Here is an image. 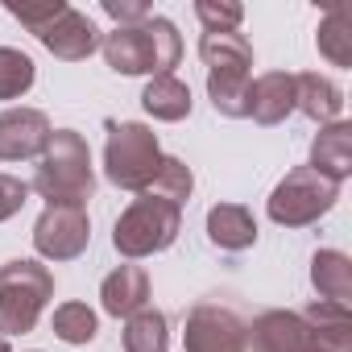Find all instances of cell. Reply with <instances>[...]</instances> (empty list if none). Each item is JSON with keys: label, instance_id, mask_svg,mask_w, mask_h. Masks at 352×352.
I'll return each mask as SVG.
<instances>
[{"label": "cell", "instance_id": "30bf717a", "mask_svg": "<svg viewBox=\"0 0 352 352\" xmlns=\"http://www.w3.org/2000/svg\"><path fill=\"white\" fill-rule=\"evenodd\" d=\"M38 42L54 54V58H67V63H79V58H87V54H96L100 50V42H104V34L96 30V21L87 17V13H79V9H63L42 34H38Z\"/></svg>", "mask_w": 352, "mask_h": 352}, {"label": "cell", "instance_id": "ac0fdd59", "mask_svg": "<svg viewBox=\"0 0 352 352\" xmlns=\"http://www.w3.org/2000/svg\"><path fill=\"white\" fill-rule=\"evenodd\" d=\"M311 282L323 302H336V307L352 302V261L340 249H319L311 257Z\"/></svg>", "mask_w": 352, "mask_h": 352}, {"label": "cell", "instance_id": "484cf974", "mask_svg": "<svg viewBox=\"0 0 352 352\" xmlns=\"http://www.w3.org/2000/svg\"><path fill=\"white\" fill-rule=\"evenodd\" d=\"M195 17L204 21L208 34H232V30L245 21V9H241V5H212V0H199V5H195Z\"/></svg>", "mask_w": 352, "mask_h": 352}, {"label": "cell", "instance_id": "f546056e", "mask_svg": "<svg viewBox=\"0 0 352 352\" xmlns=\"http://www.w3.org/2000/svg\"><path fill=\"white\" fill-rule=\"evenodd\" d=\"M0 352H13V348H9V340H5V336H0Z\"/></svg>", "mask_w": 352, "mask_h": 352}, {"label": "cell", "instance_id": "7402d4cb", "mask_svg": "<svg viewBox=\"0 0 352 352\" xmlns=\"http://www.w3.org/2000/svg\"><path fill=\"white\" fill-rule=\"evenodd\" d=\"M145 191L166 199V204H174V208H183L191 199V191H195V174H191V166L183 157H162V170L153 174V183Z\"/></svg>", "mask_w": 352, "mask_h": 352}, {"label": "cell", "instance_id": "8fae6325", "mask_svg": "<svg viewBox=\"0 0 352 352\" xmlns=\"http://www.w3.org/2000/svg\"><path fill=\"white\" fill-rule=\"evenodd\" d=\"M50 120L46 112L38 108H9L0 112V157L5 162H21V157H34L46 149L50 141Z\"/></svg>", "mask_w": 352, "mask_h": 352}, {"label": "cell", "instance_id": "ba28073f", "mask_svg": "<svg viewBox=\"0 0 352 352\" xmlns=\"http://www.w3.org/2000/svg\"><path fill=\"white\" fill-rule=\"evenodd\" d=\"M183 344L187 352H245V323L236 311L204 298L187 311V327H183Z\"/></svg>", "mask_w": 352, "mask_h": 352}, {"label": "cell", "instance_id": "8992f818", "mask_svg": "<svg viewBox=\"0 0 352 352\" xmlns=\"http://www.w3.org/2000/svg\"><path fill=\"white\" fill-rule=\"evenodd\" d=\"M50 294H54V274L46 265H38V261L0 265V336L34 331Z\"/></svg>", "mask_w": 352, "mask_h": 352}, {"label": "cell", "instance_id": "e0dca14e", "mask_svg": "<svg viewBox=\"0 0 352 352\" xmlns=\"http://www.w3.org/2000/svg\"><path fill=\"white\" fill-rule=\"evenodd\" d=\"M199 54L208 63V75H249L253 71V46L245 34H204Z\"/></svg>", "mask_w": 352, "mask_h": 352}, {"label": "cell", "instance_id": "3957f363", "mask_svg": "<svg viewBox=\"0 0 352 352\" xmlns=\"http://www.w3.org/2000/svg\"><path fill=\"white\" fill-rule=\"evenodd\" d=\"M100 50L116 75H170V67H179V58H183L179 30L166 17H145L141 25H120V30L104 34Z\"/></svg>", "mask_w": 352, "mask_h": 352}, {"label": "cell", "instance_id": "cb8c5ba5", "mask_svg": "<svg viewBox=\"0 0 352 352\" xmlns=\"http://www.w3.org/2000/svg\"><path fill=\"white\" fill-rule=\"evenodd\" d=\"M249 75H208V96L220 116H249Z\"/></svg>", "mask_w": 352, "mask_h": 352}, {"label": "cell", "instance_id": "4fadbf2b", "mask_svg": "<svg viewBox=\"0 0 352 352\" xmlns=\"http://www.w3.org/2000/svg\"><path fill=\"white\" fill-rule=\"evenodd\" d=\"M100 302H104V311L116 315V319L137 315L141 307H149V274H145L141 265H120V270H112V274L104 278V286H100Z\"/></svg>", "mask_w": 352, "mask_h": 352}, {"label": "cell", "instance_id": "d6986e66", "mask_svg": "<svg viewBox=\"0 0 352 352\" xmlns=\"http://www.w3.org/2000/svg\"><path fill=\"white\" fill-rule=\"evenodd\" d=\"M141 104L153 120H183L191 116V87L183 79H174V75H153L141 91Z\"/></svg>", "mask_w": 352, "mask_h": 352}, {"label": "cell", "instance_id": "9c48e42d", "mask_svg": "<svg viewBox=\"0 0 352 352\" xmlns=\"http://www.w3.org/2000/svg\"><path fill=\"white\" fill-rule=\"evenodd\" d=\"M91 224L83 208H46L34 224V249L50 261H71L87 249Z\"/></svg>", "mask_w": 352, "mask_h": 352}, {"label": "cell", "instance_id": "44dd1931", "mask_svg": "<svg viewBox=\"0 0 352 352\" xmlns=\"http://www.w3.org/2000/svg\"><path fill=\"white\" fill-rule=\"evenodd\" d=\"M170 331H166V315L153 307H141L137 315L124 319V352H166Z\"/></svg>", "mask_w": 352, "mask_h": 352}, {"label": "cell", "instance_id": "603a6c76", "mask_svg": "<svg viewBox=\"0 0 352 352\" xmlns=\"http://www.w3.org/2000/svg\"><path fill=\"white\" fill-rule=\"evenodd\" d=\"M54 336L63 340V344H91L96 340V331H100V323H96V311L87 307V302H63L58 311H54Z\"/></svg>", "mask_w": 352, "mask_h": 352}, {"label": "cell", "instance_id": "5b68a950", "mask_svg": "<svg viewBox=\"0 0 352 352\" xmlns=\"http://www.w3.org/2000/svg\"><path fill=\"white\" fill-rule=\"evenodd\" d=\"M179 232H183V208H174V204L141 191L124 208V216L116 220L112 245H116L120 257H149V253L170 249L179 241Z\"/></svg>", "mask_w": 352, "mask_h": 352}, {"label": "cell", "instance_id": "4316f807", "mask_svg": "<svg viewBox=\"0 0 352 352\" xmlns=\"http://www.w3.org/2000/svg\"><path fill=\"white\" fill-rule=\"evenodd\" d=\"M5 9H9V17H17L25 30L42 34V30H46V25H50V21H54L67 5H63V0H46V5H17V0H9Z\"/></svg>", "mask_w": 352, "mask_h": 352}, {"label": "cell", "instance_id": "83f0119b", "mask_svg": "<svg viewBox=\"0 0 352 352\" xmlns=\"http://www.w3.org/2000/svg\"><path fill=\"white\" fill-rule=\"evenodd\" d=\"M30 199V187L21 179H13V174H0V224H5L9 216H17Z\"/></svg>", "mask_w": 352, "mask_h": 352}, {"label": "cell", "instance_id": "277c9868", "mask_svg": "<svg viewBox=\"0 0 352 352\" xmlns=\"http://www.w3.org/2000/svg\"><path fill=\"white\" fill-rule=\"evenodd\" d=\"M162 170V149L157 133L137 124V120H108V141H104V174L120 191H145L153 174Z\"/></svg>", "mask_w": 352, "mask_h": 352}, {"label": "cell", "instance_id": "2e32d148", "mask_svg": "<svg viewBox=\"0 0 352 352\" xmlns=\"http://www.w3.org/2000/svg\"><path fill=\"white\" fill-rule=\"evenodd\" d=\"M294 108L302 116H311L315 124H336L344 112V91L327 79V75H294Z\"/></svg>", "mask_w": 352, "mask_h": 352}, {"label": "cell", "instance_id": "52a82bcc", "mask_svg": "<svg viewBox=\"0 0 352 352\" xmlns=\"http://www.w3.org/2000/svg\"><path fill=\"white\" fill-rule=\"evenodd\" d=\"M336 199H340V183L315 174L311 166H298V170H290L286 179L274 187L270 220L282 224V228H307L319 216H327L336 208Z\"/></svg>", "mask_w": 352, "mask_h": 352}, {"label": "cell", "instance_id": "5bb4252c", "mask_svg": "<svg viewBox=\"0 0 352 352\" xmlns=\"http://www.w3.org/2000/svg\"><path fill=\"white\" fill-rule=\"evenodd\" d=\"M311 170L331 179V183L348 179V170H352V124L336 120V124L319 129V137L311 141Z\"/></svg>", "mask_w": 352, "mask_h": 352}, {"label": "cell", "instance_id": "6da1fadb", "mask_svg": "<svg viewBox=\"0 0 352 352\" xmlns=\"http://www.w3.org/2000/svg\"><path fill=\"white\" fill-rule=\"evenodd\" d=\"M253 352H352V315L336 302H311L307 311H265L245 327Z\"/></svg>", "mask_w": 352, "mask_h": 352}, {"label": "cell", "instance_id": "7a4b0ae2", "mask_svg": "<svg viewBox=\"0 0 352 352\" xmlns=\"http://www.w3.org/2000/svg\"><path fill=\"white\" fill-rule=\"evenodd\" d=\"M34 191L46 199V208H87L96 191V174H91V149L75 129L50 133L34 174Z\"/></svg>", "mask_w": 352, "mask_h": 352}, {"label": "cell", "instance_id": "ffe728a7", "mask_svg": "<svg viewBox=\"0 0 352 352\" xmlns=\"http://www.w3.org/2000/svg\"><path fill=\"white\" fill-rule=\"evenodd\" d=\"M319 54L331 63V67H352V9L348 5H336L323 21H319Z\"/></svg>", "mask_w": 352, "mask_h": 352}, {"label": "cell", "instance_id": "7c38bea8", "mask_svg": "<svg viewBox=\"0 0 352 352\" xmlns=\"http://www.w3.org/2000/svg\"><path fill=\"white\" fill-rule=\"evenodd\" d=\"M294 112V75L265 71L249 83V116L257 124H282Z\"/></svg>", "mask_w": 352, "mask_h": 352}, {"label": "cell", "instance_id": "9a60e30c", "mask_svg": "<svg viewBox=\"0 0 352 352\" xmlns=\"http://www.w3.org/2000/svg\"><path fill=\"white\" fill-rule=\"evenodd\" d=\"M208 241L224 253H245L257 245V220L241 204H216L208 212Z\"/></svg>", "mask_w": 352, "mask_h": 352}, {"label": "cell", "instance_id": "d4e9b609", "mask_svg": "<svg viewBox=\"0 0 352 352\" xmlns=\"http://www.w3.org/2000/svg\"><path fill=\"white\" fill-rule=\"evenodd\" d=\"M38 71H34V58L21 54V50H9L0 46V100H17L34 87Z\"/></svg>", "mask_w": 352, "mask_h": 352}, {"label": "cell", "instance_id": "f1b7e54d", "mask_svg": "<svg viewBox=\"0 0 352 352\" xmlns=\"http://www.w3.org/2000/svg\"><path fill=\"white\" fill-rule=\"evenodd\" d=\"M104 13L116 21V30L120 25H141L145 17H153L149 5H141V0H104Z\"/></svg>", "mask_w": 352, "mask_h": 352}]
</instances>
